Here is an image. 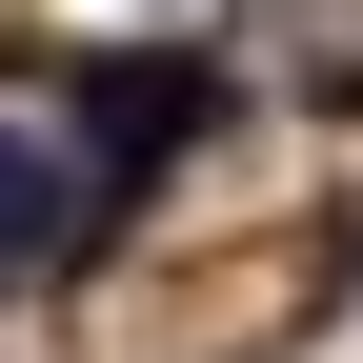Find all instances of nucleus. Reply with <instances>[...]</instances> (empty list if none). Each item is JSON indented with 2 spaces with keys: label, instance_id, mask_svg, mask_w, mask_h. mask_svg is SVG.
<instances>
[{
  "label": "nucleus",
  "instance_id": "nucleus-1",
  "mask_svg": "<svg viewBox=\"0 0 363 363\" xmlns=\"http://www.w3.org/2000/svg\"><path fill=\"white\" fill-rule=\"evenodd\" d=\"M40 242H61V162L0 121V262H40Z\"/></svg>",
  "mask_w": 363,
  "mask_h": 363
}]
</instances>
